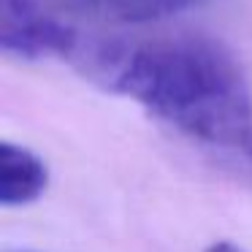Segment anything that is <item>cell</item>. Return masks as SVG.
I'll return each instance as SVG.
<instances>
[{"label":"cell","instance_id":"2","mask_svg":"<svg viewBox=\"0 0 252 252\" xmlns=\"http://www.w3.org/2000/svg\"><path fill=\"white\" fill-rule=\"evenodd\" d=\"M82 38L38 0H0V49L28 63H68Z\"/></svg>","mask_w":252,"mask_h":252},{"label":"cell","instance_id":"3","mask_svg":"<svg viewBox=\"0 0 252 252\" xmlns=\"http://www.w3.org/2000/svg\"><path fill=\"white\" fill-rule=\"evenodd\" d=\"M49 185V168L28 147L3 141L0 147V203L3 206H28L38 201Z\"/></svg>","mask_w":252,"mask_h":252},{"label":"cell","instance_id":"4","mask_svg":"<svg viewBox=\"0 0 252 252\" xmlns=\"http://www.w3.org/2000/svg\"><path fill=\"white\" fill-rule=\"evenodd\" d=\"M60 3L79 14L100 19V22L144 25L179 17V14L192 11L209 0H60Z\"/></svg>","mask_w":252,"mask_h":252},{"label":"cell","instance_id":"5","mask_svg":"<svg viewBox=\"0 0 252 252\" xmlns=\"http://www.w3.org/2000/svg\"><path fill=\"white\" fill-rule=\"evenodd\" d=\"M206 252H250V250L233 244V241H214V244L206 247Z\"/></svg>","mask_w":252,"mask_h":252},{"label":"cell","instance_id":"1","mask_svg":"<svg viewBox=\"0 0 252 252\" xmlns=\"http://www.w3.org/2000/svg\"><path fill=\"white\" fill-rule=\"evenodd\" d=\"M68 65L130 98L225 171L252 185V87L239 60L203 35H84Z\"/></svg>","mask_w":252,"mask_h":252}]
</instances>
